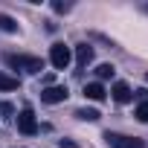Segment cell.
I'll list each match as a JSON object with an SVG mask.
<instances>
[{
    "mask_svg": "<svg viewBox=\"0 0 148 148\" xmlns=\"http://www.w3.org/2000/svg\"><path fill=\"white\" fill-rule=\"evenodd\" d=\"M90 61H93V47L90 44H79L76 47V64L79 67H87Z\"/></svg>",
    "mask_w": 148,
    "mask_h": 148,
    "instance_id": "obj_7",
    "label": "cell"
},
{
    "mask_svg": "<svg viewBox=\"0 0 148 148\" xmlns=\"http://www.w3.org/2000/svg\"><path fill=\"white\" fill-rule=\"evenodd\" d=\"M0 29H3V32H18V21L0 12Z\"/></svg>",
    "mask_w": 148,
    "mask_h": 148,
    "instance_id": "obj_10",
    "label": "cell"
},
{
    "mask_svg": "<svg viewBox=\"0 0 148 148\" xmlns=\"http://www.w3.org/2000/svg\"><path fill=\"white\" fill-rule=\"evenodd\" d=\"M6 64L12 70H23V73H41L44 70V61L35 58V55H18V52H6Z\"/></svg>",
    "mask_w": 148,
    "mask_h": 148,
    "instance_id": "obj_1",
    "label": "cell"
},
{
    "mask_svg": "<svg viewBox=\"0 0 148 148\" xmlns=\"http://www.w3.org/2000/svg\"><path fill=\"white\" fill-rule=\"evenodd\" d=\"M52 9H55L58 15H64V12H70L73 6H70V3H61V0H55V3H52Z\"/></svg>",
    "mask_w": 148,
    "mask_h": 148,
    "instance_id": "obj_15",
    "label": "cell"
},
{
    "mask_svg": "<svg viewBox=\"0 0 148 148\" xmlns=\"http://www.w3.org/2000/svg\"><path fill=\"white\" fill-rule=\"evenodd\" d=\"M145 82H148V76H145Z\"/></svg>",
    "mask_w": 148,
    "mask_h": 148,
    "instance_id": "obj_17",
    "label": "cell"
},
{
    "mask_svg": "<svg viewBox=\"0 0 148 148\" xmlns=\"http://www.w3.org/2000/svg\"><path fill=\"white\" fill-rule=\"evenodd\" d=\"M113 73H116V70H113L110 64H99V67H96V76H99V79H110Z\"/></svg>",
    "mask_w": 148,
    "mask_h": 148,
    "instance_id": "obj_12",
    "label": "cell"
},
{
    "mask_svg": "<svg viewBox=\"0 0 148 148\" xmlns=\"http://www.w3.org/2000/svg\"><path fill=\"white\" fill-rule=\"evenodd\" d=\"M105 139H108L110 148H145L142 139H136V136H125V134H113V131H108Z\"/></svg>",
    "mask_w": 148,
    "mask_h": 148,
    "instance_id": "obj_3",
    "label": "cell"
},
{
    "mask_svg": "<svg viewBox=\"0 0 148 148\" xmlns=\"http://www.w3.org/2000/svg\"><path fill=\"white\" fill-rule=\"evenodd\" d=\"M15 113V105L12 102H0V116H12Z\"/></svg>",
    "mask_w": 148,
    "mask_h": 148,
    "instance_id": "obj_14",
    "label": "cell"
},
{
    "mask_svg": "<svg viewBox=\"0 0 148 148\" xmlns=\"http://www.w3.org/2000/svg\"><path fill=\"white\" fill-rule=\"evenodd\" d=\"M84 96L93 99V102H102V99H105V87H102L99 82H90V84H84Z\"/></svg>",
    "mask_w": 148,
    "mask_h": 148,
    "instance_id": "obj_8",
    "label": "cell"
},
{
    "mask_svg": "<svg viewBox=\"0 0 148 148\" xmlns=\"http://www.w3.org/2000/svg\"><path fill=\"white\" fill-rule=\"evenodd\" d=\"M64 99H67V87H47L41 93V102H47V105H58Z\"/></svg>",
    "mask_w": 148,
    "mask_h": 148,
    "instance_id": "obj_5",
    "label": "cell"
},
{
    "mask_svg": "<svg viewBox=\"0 0 148 148\" xmlns=\"http://www.w3.org/2000/svg\"><path fill=\"white\" fill-rule=\"evenodd\" d=\"M70 58L73 55H70V47L67 44H52L49 47V61H52L55 70H67L70 67Z\"/></svg>",
    "mask_w": 148,
    "mask_h": 148,
    "instance_id": "obj_2",
    "label": "cell"
},
{
    "mask_svg": "<svg viewBox=\"0 0 148 148\" xmlns=\"http://www.w3.org/2000/svg\"><path fill=\"white\" fill-rule=\"evenodd\" d=\"M18 79L15 76H6V73H0V90H18Z\"/></svg>",
    "mask_w": 148,
    "mask_h": 148,
    "instance_id": "obj_9",
    "label": "cell"
},
{
    "mask_svg": "<svg viewBox=\"0 0 148 148\" xmlns=\"http://www.w3.org/2000/svg\"><path fill=\"white\" fill-rule=\"evenodd\" d=\"M134 116H136L139 122H148V102H142V105L136 108V113H134Z\"/></svg>",
    "mask_w": 148,
    "mask_h": 148,
    "instance_id": "obj_13",
    "label": "cell"
},
{
    "mask_svg": "<svg viewBox=\"0 0 148 148\" xmlns=\"http://www.w3.org/2000/svg\"><path fill=\"white\" fill-rule=\"evenodd\" d=\"M18 131H21V134H26V136H32V134H38V131H41V128H38V119H35V113H32L29 108L18 113Z\"/></svg>",
    "mask_w": 148,
    "mask_h": 148,
    "instance_id": "obj_4",
    "label": "cell"
},
{
    "mask_svg": "<svg viewBox=\"0 0 148 148\" xmlns=\"http://www.w3.org/2000/svg\"><path fill=\"white\" fill-rule=\"evenodd\" d=\"M76 116H79V119H84V122H96V119H99V110H93V108H79V110H76Z\"/></svg>",
    "mask_w": 148,
    "mask_h": 148,
    "instance_id": "obj_11",
    "label": "cell"
},
{
    "mask_svg": "<svg viewBox=\"0 0 148 148\" xmlns=\"http://www.w3.org/2000/svg\"><path fill=\"white\" fill-rule=\"evenodd\" d=\"M142 12H148V3H145V6H142Z\"/></svg>",
    "mask_w": 148,
    "mask_h": 148,
    "instance_id": "obj_16",
    "label": "cell"
},
{
    "mask_svg": "<svg viewBox=\"0 0 148 148\" xmlns=\"http://www.w3.org/2000/svg\"><path fill=\"white\" fill-rule=\"evenodd\" d=\"M110 96H113V102H119V105H125V102L134 99V93H131V87H128L125 82H116L113 90H110Z\"/></svg>",
    "mask_w": 148,
    "mask_h": 148,
    "instance_id": "obj_6",
    "label": "cell"
}]
</instances>
